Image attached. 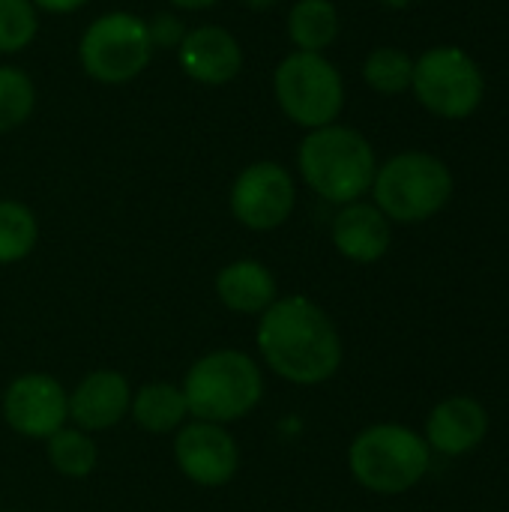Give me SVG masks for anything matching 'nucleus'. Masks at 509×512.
<instances>
[{
  "mask_svg": "<svg viewBox=\"0 0 509 512\" xmlns=\"http://www.w3.org/2000/svg\"><path fill=\"white\" fill-rule=\"evenodd\" d=\"M255 339L267 369L300 387L324 384L342 366V336L333 318L303 294L282 297L261 312Z\"/></svg>",
  "mask_w": 509,
  "mask_h": 512,
  "instance_id": "1",
  "label": "nucleus"
},
{
  "mask_svg": "<svg viewBox=\"0 0 509 512\" xmlns=\"http://www.w3.org/2000/svg\"><path fill=\"white\" fill-rule=\"evenodd\" d=\"M297 165L306 186L330 204H354L375 183V150L363 132L351 126H321L309 129L300 141Z\"/></svg>",
  "mask_w": 509,
  "mask_h": 512,
  "instance_id": "2",
  "label": "nucleus"
},
{
  "mask_svg": "<svg viewBox=\"0 0 509 512\" xmlns=\"http://www.w3.org/2000/svg\"><path fill=\"white\" fill-rule=\"evenodd\" d=\"M180 390L189 417L225 426L255 411L264 396V375L249 354L222 348L195 360Z\"/></svg>",
  "mask_w": 509,
  "mask_h": 512,
  "instance_id": "3",
  "label": "nucleus"
},
{
  "mask_svg": "<svg viewBox=\"0 0 509 512\" xmlns=\"http://www.w3.org/2000/svg\"><path fill=\"white\" fill-rule=\"evenodd\" d=\"M348 465L363 489L375 495H402L426 477L429 444L408 426H369L354 438Z\"/></svg>",
  "mask_w": 509,
  "mask_h": 512,
  "instance_id": "4",
  "label": "nucleus"
},
{
  "mask_svg": "<svg viewBox=\"0 0 509 512\" xmlns=\"http://www.w3.org/2000/svg\"><path fill=\"white\" fill-rule=\"evenodd\" d=\"M375 207L396 222H423L453 195L450 168L432 153H399L375 171Z\"/></svg>",
  "mask_w": 509,
  "mask_h": 512,
  "instance_id": "5",
  "label": "nucleus"
},
{
  "mask_svg": "<svg viewBox=\"0 0 509 512\" xmlns=\"http://www.w3.org/2000/svg\"><path fill=\"white\" fill-rule=\"evenodd\" d=\"M273 93L282 114L303 129L336 123L345 105L339 69L315 51H291L282 57L273 72Z\"/></svg>",
  "mask_w": 509,
  "mask_h": 512,
  "instance_id": "6",
  "label": "nucleus"
},
{
  "mask_svg": "<svg viewBox=\"0 0 509 512\" xmlns=\"http://www.w3.org/2000/svg\"><path fill=\"white\" fill-rule=\"evenodd\" d=\"M153 57L147 21L135 12H105L87 24L78 42L81 69L99 84H126L138 78Z\"/></svg>",
  "mask_w": 509,
  "mask_h": 512,
  "instance_id": "7",
  "label": "nucleus"
},
{
  "mask_svg": "<svg viewBox=\"0 0 509 512\" xmlns=\"http://www.w3.org/2000/svg\"><path fill=\"white\" fill-rule=\"evenodd\" d=\"M411 87L423 108L447 120H462L477 111L486 90L480 66L471 60V54L453 45H438L426 51L414 63Z\"/></svg>",
  "mask_w": 509,
  "mask_h": 512,
  "instance_id": "8",
  "label": "nucleus"
},
{
  "mask_svg": "<svg viewBox=\"0 0 509 512\" xmlns=\"http://www.w3.org/2000/svg\"><path fill=\"white\" fill-rule=\"evenodd\" d=\"M297 186L285 165L252 162L231 186V213L249 231H273L294 213Z\"/></svg>",
  "mask_w": 509,
  "mask_h": 512,
  "instance_id": "9",
  "label": "nucleus"
},
{
  "mask_svg": "<svg viewBox=\"0 0 509 512\" xmlns=\"http://www.w3.org/2000/svg\"><path fill=\"white\" fill-rule=\"evenodd\" d=\"M3 420L21 438L48 441L69 420V393L51 375H18L3 393Z\"/></svg>",
  "mask_w": 509,
  "mask_h": 512,
  "instance_id": "10",
  "label": "nucleus"
},
{
  "mask_svg": "<svg viewBox=\"0 0 509 512\" xmlns=\"http://www.w3.org/2000/svg\"><path fill=\"white\" fill-rule=\"evenodd\" d=\"M174 459L183 477L204 489H219L234 480L240 468V450L231 432L219 423L195 420L174 438Z\"/></svg>",
  "mask_w": 509,
  "mask_h": 512,
  "instance_id": "11",
  "label": "nucleus"
},
{
  "mask_svg": "<svg viewBox=\"0 0 509 512\" xmlns=\"http://www.w3.org/2000/svg\"><path fill=\"white\" fill-rule=\"evenodd\" d=\"M180 69L198 81V84H228L243 69V45L237 36L219 24H201L186 30L180 48H177Z\"/></svg>",
  "mask_w": 509,
  "mask_h": 512,
  "instance_id": "12",
  "label": "nucleus"
},
{
  "mask_svg": "<svg viewBox=\"0 0 509 512\" xmlns=\"http://www.w3.org/2000/svg\"><path fill=\"white\" fill-rule=\"evenodd\" d=\"M129 405V381L114 369H96L69 393V420L81 432H105L129 414Z\"/></svg>",
  "mask_w": 509,
  "mask_h": 512,
  "instance_id": "13",
  "label": "nucleus"
},
{
  "mask_svg": "<svg viewBox=\"0 0 509 512\" xmlns=\"http://www.w3.org/2000/svg\"><path fill=\"white\" fill-rule=\"evenodd\" d=\"M489 432L486 408L471 396L444 399L426 423V444L441 456H465L483 444Z\"/></svg>",
  "mask_w": 509,
  "mask_h": 512,
  "instance_id": "14",
  "label": "nucleus"
},
{
  "mask_svg": "<svg viewBox=\"0 0 509 512\" xmlns=\"http://www.w3.org/2000/svg\"><path fill=\"white\" fill-rule=\"evenodd\" d=\"M393 243L390 219L375 204H345L333 219V246L354 264H375Z\"/></svg>",
  "mask_w": 509,
  "mask_h": 512,
  "instance_id": "15",
  "label": "nucleus"
},
{
  "mask_svg": "<svg viewBox=\"0 0 509 512\" xmlns=\"http://www.w3.org/2000/svg\"><path fill=\"white\" fill-rule=\"evenodd\" d=\"M216 294L222 306L240 315H261L279 300L273 273L261 261H252V258L222 267L216 276Z\"/></svg>",
  "mask_w": 509,
  "mask_h": 512,
  "instance_id": "16",
  "label": "nucleus"
},
{
  "mask_svg": "<svg viewBox=\"0 0 509 512\" xmlns=\"http://www.w3.org/2000/svg\"><path fill=\"white\" fill-rule=\"evenodd\" d=\"M132 420L150 432V435H168L174 429L183 426V420L189 417V405L180 387L156 381V384H144L135 396H132Z\"/></svg>",
  "mask_w": 509,
  "mask_h": 512,
  "instance_id": "17",
  "label": "nucleus"
},
{
  "mask_svg": "<svg viewBox=\"0 0 509 512\" xmlns=\"http://www.w3.org/2000/svg\"><path fill=\"white\" fill-rule=\"evenodd\" d=\"M288 36L297 51L321 54L339 36V9L333 0H297L288 12Z\"/></svg>",
  "mask_w": 509,
  "mask_h": 512,
  "instance_id": "18",
  "label": "nucleus"
},
{
  "mask_svg": "<svg viewBox=\"0 0 509 512\" xmlns=\"http://www.w3.org/2000/svg\"><path fill=\"white\" fill-rule=\"evenodd\" d=\"M48 462L57 474L81 480L87 474H93L96 462H99V450L96 441L90 438V432L81 429H60L48 438Z\"/></svg>",
  "mask_w": 509,
  "mask_h": 512,
  "instance_id": "19",
  "label": "nucleus"
},
{
  "mask_svg": "<svg viewBox=\"0 0 509 512\" xmlns=\"http://www.w3.org/2000/svg\"><path fill=\"white\" fill-rule=\"evenodd\" d=\"M39 240L36 216L21 201H0V264L24 261Z\"/></svg>",
  "mask_w": 509,
  "mask_h": 512,
  "instance_id": "20",
  "label": "nucleus"
},
{
  "mask_svg": "<svg viewBox=\"0 0 509 512\" xmlns=\"http://www.w3.org/2000/svg\"><path fill=\"white\" fill-rule=\"evenodd\" d=\"M363 78L366 84L375 90V93H384V96H396L402 90L411 87V78H414V60L399 51V48H375L366 63H363Z\"/></svg>",
  "mask_w": 509,
  "mask_h": 512,
  "instance_id": "21",
  "label": "nucleus"
},
{
  "mask_svg": "<svg viewBox=\"0 0 509 512\" xmlns=\"http://www.w3.org/2000/svg\"><path fill=\"white\" fill-rule=\"evenodd\" d=\"M36 105V87L18 66H0V132L21 126Z\"/></svg>",
  "mask_w": 509,
  "mask_h": 512,
  "instance_id": "22",
  "label": "nucleus"
},
{
  "mask_svg": "<svg viewBox=\"0 0 509 512\" xmlns=\"http://www.w3.org/2000/svg\"><path fill=\"white\" fill-rule=\"evenodd\" d=\"M39 30L36 6L30 0H0V54L24 51Z\"/></svg>",
  "mask_w": 509,
  "mask_h": 512,
  "instance_id": "23",
  "label": "nucleus"
},
{
  "mask_svg": "<svg viewBox=\"0 0 509 512\" xmlns=\"http://www.w3.org/2000/svg\"><path fill=\"white\" fill-rule=\"evenodd\" d=\"M147 36H150L153 48L171 51V48H180V42L186 36V24L177 15H171V12H156L147 21Z\"/></svg>",
  "mask_w": 509,
  "mask_h": 512,
  "instance_id": "24",
  "label": "nucleus"
},
{
  "mask_svg": "<svg viewBox=\"0 0 509 512\" xmlns=\"http://www.w3.org/2000/svg\"><path fill=\"white\" fill-rule=\"evenodd\" d=\"M30 3L42 12H51V15H69V12L87 6L90 0H30Z\"/></svg>",
  "mask_w": 509,
  "mask_h": 512,
  "instance_id": "25",
  "label": "nucleus"
},
{
  "mask_svg": "<svg viewBox=\"0 0 509 512\" xmlns=\"http://www.w3.org/2000/svg\"><path fill=\"white\" fill-rule=\"evenodd\" d=\"M219 0H171V6L177 9H186V12H201V9H210L216 6Z\"/></svg>",
  "mask_w": 509,
  "mask_h": 512,
  "instance_id": "26",
  "label": "nucleus"
},
{
  "mask_svg": "<svg viewBox=\"0 0 509 512\" xmlns=\"http://www.w3.org/2000/svg\"><path fill=\"white\" fill-rule=\"evenodd\" d=\"M246 6H252V9H270V6H276L279 0H243Z\"/></svg>",
  "mask_w": 509,
  "mask_h": 512,
  "instance_id": "27",
  "label": "nucleus"
},
{
  "mask_svg": "<svg viewBox=\"0 0 509 512\" xmlns=\"http://www.w3.org/2000/svg\"><path fill=\"white\" fill-rule=\"evenodd\" d=\"M384 6H390V9H405V6H411L414 0H381Z\"/></svg>",
  "mask_w": 509,
  "mask_h": 512,
  "instance_id": "28",
  "label": "nucleus"
},
{
  "mask_svg": "<svg viewBox=\"0 0 509 512\" xmlns=\"http://www.w3.org/2000/svg\"><path fill=\"white\" fill-rule=\"evenodd\" d=\"M0 512H12V510H0Z\"/></svg>",
  "mask_w": 509,
  "mask_h": 512,
  "instance_id": "29",
  "label": "nucleus"
}]
</instances>
